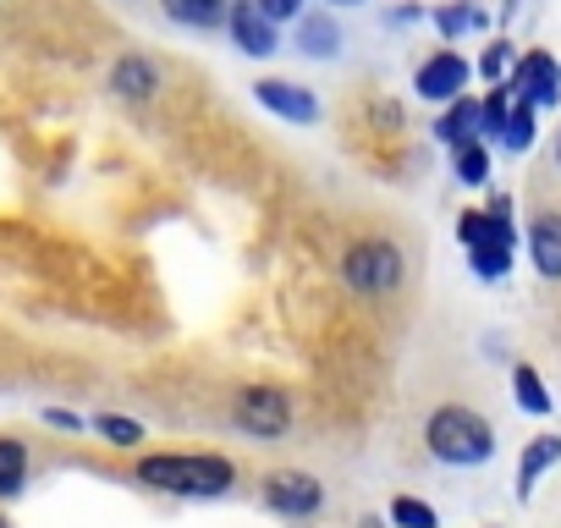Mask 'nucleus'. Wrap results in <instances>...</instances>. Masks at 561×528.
<instances>
[{"mask_svg": "<svg viewBox=\"0 0 561 528\" xmlns=\"http://www.w3.org/2000/svg\"><path fill=\"white\" fill-rule=\"evenodd\" d=\"M424 446L446 468H479V462L495 457V429H490L484 413H473L462 402H446L424 418Z\"/></svg>", "mask_w": 561, "mask_h": 528, "instance_id": "nucleus-1", "label": "nucleus"}, {"mask_svg": "<svg viewBox=\"0 0 561 528\" xmlns=\"http://www.w3.org/2000/svg\"><path fill=\"white\" fill-rule=\"evenodd\" d=\"M231 479H237V468L226 457H209V451H193V457L187 451H165V457H144L138 462V484L165 490V495H198V501H209V495H226Z\"/></svg>", "mask_w": 561, "mask_h": 528, "instance_id": "nucleus-2", "label": "nucleus"}, {"mask_svg": "<svg viewBox=\"0 0 561 528\" xmlns=\"http://www.w3.org/2000/svg\"><path fill=\"white\" fill-rule=\"evenodd\" d=\"M342 282H347L358 298H391V292H402V282H408L402 248L386 242V237H364V242H353L347 259H342Z\"/></svg>", "mask_w": 561, "mask_h": 528, "instance_id": "nucleus-3", "label": "nucleus"}, {"mask_svg": "<svg viewBox=\"0 0 561 528\" xmlns=\"http://www.w3.org/2000/svg\"><path fill=\"white\" fill-rule=\"evenodd\" d=\"M231 418L253 440H280L293 429V402H287V391H275V386H248V391H237Z\"/></svg>", "mask_w": 561, "mask_h": 528, "instance_id": "nucleus-4", "label": "nucleus"}, {"mask_svg": "<svg viewBox=\"0 0 561 528\" xmlns=\"http://www.w3.org/2000/svg\"><path fill=\"white\" fill-rule=\"evenodd\" d=\"M264 506L304 523V517H314V512L325 506V484H320L314 473H304V468H280V473L264 479Z\"/></svg>", "mask_w": 561, "mask_h": 528, "instance_id": "nucleus-5", "label": "nucleus"}, {"mask_svg": "<svg viewBox=\"0 0 561 528\" xmlns=\"http://www.w3.org/2000/svg\"><path fill=\"white\" fill-rule=\"evenodd\" d=\"M468 78H473V67H468L457 50H435V56L419 67L413 89H419V100H430V105H451V100L468 89Z\"/></svg>", "mask_w": 561, "mask_h": 528, "instance_id": "nucleus-6", "label": "nucleus"}, {"mask_svg": "<svg viewBox=\"0 0 561 528\" xmlns=\"http://www.w3.org/2000/svg\"><path fill=\"white\" fill-rule=\"evenodd\" d=\"M226 34H231V45H237L242 56H259V61L280 50V39H275V23L259 12V0H231Z\"/></svg>", "mask_w": 561, "mask_h": 528, "instance_id": "nucleus-7", "label": "nucleus"}, {"mask_svg": "<svg viewBox=\"0 0 561 528\" xmlns=\"http://www.w3.org/2000/svg\"><path fill=\"white\" fill-rule=\"evenodd\" d=\"M506 89L523 94V100H534V105H556V100H561V67H556V56H545V50L517 56Z\"/></svg>", "mask_w": 561, "mask_h": 528, "instance_id": "nucleus-8", "label": "nucleus"}, {"mask_svg": "<svg viewBox=\"0 0 561 528\" xmlns=\"http://www.w3.org/2000/svg\"><path fill=\"white\" fill-rule=\"evenodd\" d=\"M253 100H259L264 111H275L280 122H298V127L320 122V100H314L309 89L287 83V78H259V83H253Z\"/></svg>", "mask_w": 561, "mask_h": 528, "instance_id": "nucleus-9", "label": "nucleus"}, {"mask_svg": "<svg viewBox=\"0 0 561 528\" xmlns=\"http://www.w3.org/2000/svg\"><path fill=\"white\" fill-rule=\"evenodd\" d=\"M528 259L545 282H561V209H539L528 220Z\"/></svg>", "mask_w": 561, "mask_h": 528, "instance_id": "nucleus-10", "label": "nucleus"}, {"mask_svg": "<svg viewBox=\"0 0 561 528\" xmlns=\"http://www.w3.org/2000/svg\"><path fill=\"white\" fill-rule=\"evenodd\" d=\"M111 94H116V100H133V105L154 100V94H160V67H154L149 56H122V61L111 67Z\"/></svg>", "mask_w": 561, "mask_h": 528, "instance_id": "nucleus-11", "label": "nucleus"}, {"mask_svg": "<svg viewBox=\"0 0 561 528\" xmlns=\"http://www.w3.org/2000/svg\"><path fill=\"white\" fill-rule=\"evenodd\" d=\"M298 50H304L309 61H336V50H342V23H336V12H304V18H298Z\"/></svg>", "mask_w": 561, "mask_h": 528, "instance_id": "nucleus-12", "label": "nucleus"}, {"mask_svg": "<svg viewBox=\"0 0 561 528\" xmlns=\"http://www.w3.org/2000/svg\"><path fill=\"white\" fill-rule=\"evenodd\" d=\"M160 12H165L171 23L193 28V34H215V28H226V18H231L226 0H160Z\"/></svg>", "mask_w": 561, "mask_h": 528, "instance_id": "nucleus-13", "label": "nucleus"}, {"mask_svg": "<svg viewBox=\"0 0 561 528\" xmlns=\"http://www.w3.org/2000/svg\"><path fill=\"white\" fill-rule=\"evenodd\" d=\"M561 462V435H534L517 457V495H528L539 484V473H550Z\"/></svg>", "mask_w": 561, "mask_h": 528, "instance_id": "nucleus-14", "label": "nucleus"}, {"mask_svg": "<svg viewBox=\"0 0 561 528\" xmlns=\"http://www.w3.org/2000/svg\"><path fill=\"white\" fill-rule=\"evenodd\" d=\"M435 138L440 144H468V138H479V100H468V94H457L451 105H446V116L435 122Z\"/></svg>", "mask_w": 561, "mask_h": 528, "instance_id": "nucleus-15", "label": "nucleus"}, {"mask_svg": "<svg viewBox=\"0 0 561 528\" xmlns=\"http://www.w3.org/2000/svg\"><path fill=\"white\" fill-rule=\"evenodd\" d=\"M23 484H28V446L18 435H0V501L23 495Z\"/></svg>", "mask_w": 561, "mask_h": 528, "instance_id": "nucleus-16", "label": "nucleus"}, {"mask_svg": "<svg viewBox=\"0 0 561 528\" xmlns=\"http://www.w3.org/2000/svg\"><path fill=\"white\" fill-rule=\"evenodd\" d=\"M534 100H523V94H512V116H506V133H501V144L512 149V154H523V149H534Z\"/></svg>", "mask_w": 561, "mask_h": 528, "instance_id": "nucleus-17", "label": "nucleus"}, {"mask_svg": "<svg viewBox=\"0 0 561 528\" xmlns=\"http://www.w3.org/2000/svg\"><path fill=\"white\" fill-rule=\"evenodd\" d=\"M451 165H457V182L484 187V176H490V149H484L479 138H468V144H457V149H451Z\"/></svg>", "mask_w": 561, "mask_h": 528, "instance_id": "nucleus-18", "label": "nucleus"}, {"mask_svg": "<svg viewBox=\"0 0 561 528\" xmlns=\"http://www.w3.org/2000/svg\"><path fill=\"white\" fill-rule=\"evenodd\" d=\"M506 116H512V89L501 83V89H490V94L479 100V133H484V138H501V133H506Z\"/></svg>", "mask_w": 561, "mask_h": 528, "instance_id": "nucleus-19", "label": "nucleus"}, {"mask_svg": "<svg viewBox=\"0 0 561 528\" xmlns=\"http://www.w3.org/2000/svg\"><path fill=\"white\" fill-rule=\"evenodd\" d=\"M512 67H517V50H512V39H490V50L479 56V78H490V83H506V78H512Z\"/></svg>", "mask_w": 561, "mask_h": 528, "instance_id": "nucleus-20", "label": "nucleus"}, {"mask_svg": "<svg viewBox=\"0 0 561 528\" xmlns=\"http://www.w3.org/2000/svg\"><path fill=\"white\" fill-rule=\"evenodd\" d=\"M512 391H517V402L528 408V413H550V397H545V380L528 369V364H517L512 369Z\"/></svg>", "mask_w": 561, "mask_h": 528, "instance_id": "nucleus-21", "label": "nucleus"}, {"mask_svg": "<svg viewBox=\"0 0 561 528\" xmlns=\"http://www.w3.org/2000/svg\"><path fill=\"white\" fill-rule=\"evenodd\" d=\"M435 28H440L446 39H462L468 28H484V12H479V7H440V12H435Z\"/></svg>", "mask_w": 561, "mask_h": 528, "instance_id": "nucleus-22", "label": "nucleus"}, {"mask_svg": "<svg viewBox=\"0 0 561 528\" xmlns=\"http://www.w3.org/2000/svg\"><path fill=\"white\" fill-rule=\"evenodd\" d=\"M94 429H100L111 446H138V440H144V424H138V418H122V413H100Z\"/></svg>", "mask_w": 561, "mask_h": 528, "instance_id": "nucleus-23", "label": "nucleus"}, {"mask_svg": "<svg viewBox=\"0 0 561 528\" xmlns=\"http://www.w3.org/2000/svg\"><path fill=\"white\" fill-rule=\"evenodd\" d=\"M391 523H397V528H440L435 512H430L424 501H413V495H397V501H391Z\"/></svg>", "mask_w": 561, "mask_h": 528, "instance_id": "nucleus-24", "label": "nucleus"}, {"mask_svg": "<svg viewBox=\"0 0 561 528\" xmlns=\"http://www.w3.org/2000/svg\"><path fill=\"white\" fill-rule=\"evenodd\" d=\"M259 12H264L270 23H298L309 7H304V0H259Z\"/></svg>", "mask_w": 561, "mask_h": 528, "instance_id": "nucleus-25", "label": "nucleus"}, {"mask_svg": "<svg viewBox=\"0 0 561 528\" xmlns=\"http://www.w3.org/2000/svg\"><path fill=\"white\" fill-rule=\"evenodd\" d=\"M484 220H490V215H479V209H468V215H462V226H457V237H462V242L473 248V242L484 237Z\"/></svg>", "mask_w": 561, "mask_h": 528, "instance_id": "nucleus-26", "label": "nucleus"}, {"mask_svg": "<svg viewBox=\"0 0 561 528\" xmlns=\"http://www.w3.org/2000/svg\"><path fill=\"white\" fill-rule=\"evenodd\" d=\"M424 12L419 7H397V12H386V28H408V23H419Z\"/></svg>", "mask_w": 561, "mask_h": 528, "instance_id": "nucleus-27", "label": "nucleus"}, {"mask_svg": "<svg viewBox=\"0 0 561 528\" xmlns=\"http://www.w3.org/2000/svg\"><path fill=\"white\" fill-rule=\"evenodd\" d=\"M45 424H56V429H83V418H78V413H61V408H50Z\"/></svg>", "mask_w": 561, "mask_h": 528, "instance_id": "nucleus-28", "label": "nucleus"}, {"mask_svg": "<svg viewBox=\"0 0 561 528\" xmlns=\"http://www.w3.org/2000/svg\"><path fill=\"white\" fill-rule=\"evenodd\" d=\"M325 7H364V0H325Z\"/></svg>", "mask_w": 561, "mask_h": 528, "instance_id": "nucleus-29", "label": "nucleus"}, {"mask_svg": "<svg viewBox=\"0 0 561 528\" xmlns=\"http://www.w3.org/2000/svg\"><path fill=\"white\" fill-rule=\"evenodd\" d=\"M556 165H561V138H556Z\"/></svg>", "mask_w": 561, "mask_h": 528, "instance_id": "nucleus-30", "label": "nucleus"}, {"mask_svg": "<svg viewBox=\"0 0 561 528\" xmlns=\"http://www.w3.org/2000/svg\"><path fill=\"white\" fill-rule=\"evenodd\" d=\"M0 528H12V523H7V512H0Z\"/></svg>", "mask_w": 561, "mask_h": 528, "instance_id": "nucleus-31", "label": "nucleus"}]
</instances>
